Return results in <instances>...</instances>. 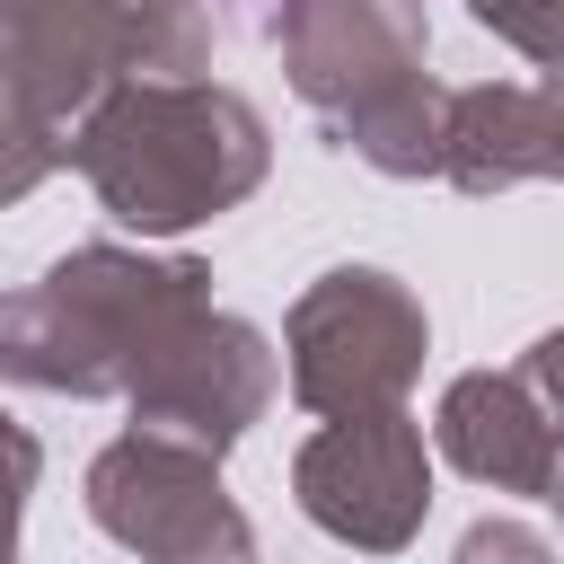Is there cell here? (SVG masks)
<instances>
[{"label": "cell", "mask_w": 564, "mask_h": 564, "mask_svg": "<svg viewBox=\"0 0 564 564\" xmlns=\"http://www.w3.org/2000/svg\"><path fill=\"white\" fill-rule=\"evenodd\" d=\"M62 159L88 176V194L123 229L176 238L264 185L273 132L220 79H123L70 123Z\"/></svg>", "instance_id": "1"}, {"label": "cell", "mask_w": 564, "mask_h": 564, "mask_svg": "<svg viewBox=\"0 0 564 564\" xmlns=\"http://www.w3.org/2000/svg\"><path fill=\"white\" fill-rule=\"evenodd\" d=\"M212 308V273L194 256L141 247H70L26 291H0V379L44 397H132V379Z\"/></svg>", "instance_id": "2"}, {"label": "cell", "mask_w": 564, "mask_h": 564, "mask_svg": "<svg viewBox=\"0 0 564 564\" xmlns=\"http://www.w3.org/2000/svg\"><path fill=\"white\" fill-rule=\"evenodd\" d=\"M291 88L344 132L352 159L379 176L441 167V79L423 70L432 26L423 0H282L273 9Z\"/></svg>", "instance_id": "3"}, {"label": "cell", "mask_w": 564, "mask_h": 564, "mask_svg": "<svg viewBox=\"0 0 564 564\" xmlns=\"http://www.w3.org/2000/svg\"><path fill=\"white\" fill-rule=\"evenodd\" d=\"M432 352V317L423 300L379 273V264H335L317 273L291 317H282V361H291V397L326 423L344 414H388L405 405V388L423 379Z\"/></svg>", "instance_id": "4"}, {"label": "cell", "mask_w": 564, "mask_h": 564, "mask_svg": "<svg viewBox=\"0 0 564 564\" xmlns=\"http://www.w3.org/2000/svg\"><path fill=\"white\" fill-rule=\"evenodd\" d=\"M88 520L141 564H256V529L220 485V458L123 432L88 458Z\"/></svg>", "instance_id": "5"}, {"label": "cell", "mask_w": 564, "mask_h": 564, "mask_svg": "<svg viewBox=\"0 0 564 564\" xmlns=\"http://www.w3.org/2000/svg\"><path fill=\"white\" fill-rule=\"evenodd\" d=\"M291 494L300 511L361 546V555H397L414 546L423 511H432V449H423V423L405 405L388 414H344V423H317L291 458Z\"/></svg>", "instance_id": "6"}, {"label": "cell", "mask_w": 564, "mask_h": 564, "mask_svg": "<svg viewBox=\"0 0 564 564\" xmlns=\"http://www.w3.org/2000/svg\"><path fill=\"white\" fill-rule=\"evenodd\" d=\"M273 388H282L273 344H264L247 317L203 308V317H194V326L132 379L123 405H132V432H159V441H185V449L220 458L247 423H264Z\"/></svg>", "instance_id": "7"}, {"label": "cell", "mask_w": 564, "mask_h": 564, "mask_svg": "<svg viewBox=\"0 0 564 564\" xmlns=\"http://www.w3.org/2000/svg\"><path fill=\"white\" fill-rule=\"evenodd\" d=\"M555 335H538L511 370H458L441 388L432 441L458 476L494 485V494H555Z\"/></svg>", "instance_id": "8"}, {"label": "cell", "mask_w": 564, "mask_h": 564, "mask_svg": "<svg viewBox=\"0 0 564 564\" xmlns=\"http://www.w3.org/2000/svg\"><path fill=\"white\" fill-rule=\"evenodd\" d=\"M123 79H141V35L123 0H26L0 26V88L53 141Z\"/></svg>", "instance_id": "9"}, {"label": "cell", "mask_w": 564, "mask_h": 564, "mask_svg": "<svg viewBox=\"0 0 564 564\" xmlns=\"http://www.w3.org/2000/svg\"><path fill=\"white\" fill-rule=\"evenodd\" d=\"M564 167V106L546 79H476L441 97V167L458 194L538 185Z\"/></svg>", "instance_id": "10"}, {"label": "cell", "mask_w": 564, "mask_h": 564, "mask_svg": "<svg viewBox=\"0 0 564 564\" xmlns=\"http://www.w3.org/2000/svg\"><path fill=\"white\" fill-rule=\"evenodd\" d=\"M53 167H62V141H53V132H44L9 88H0V212H9L18 194H35Z\"/></svg>", "instance_id": "11"}, {"label": "cell", "mask_w": 564, "mask_h": 564, "mask_svg": "<svg viewBox=\"0 0 564 564\" xmlns=\"http://www.w3.org/2000/svg\"><path fill=\"white\" fill-rule=\"evenodd\" d=\"M35 476H44V449H35V432L0 405V564H18V520H26Z\"/></svg>", "instance_id": "12"}, {"label": "cell", "mask_w": 564, "mask_h": 564, "mask_svg": "<svg viewBox=\"0 0 564 564\" xmlns=\"http://www.w3.org/2000/svg\"><path fill=\"white\" fill-rule=\"evenodd\" d=\"M449 564H555V546H546L529 520H476Z\"/></svg>", "instance_id": "13"}, {"label": "cell", "mask_w": 564, "mask_h": 564, "mask_svg": "<svg viewBox=\"0 0 564 564\" xmlns=\"http://www.w3.org/2000/svg\"><path fill=\"white\" fill-rule=\"evenodd\" d=\"M467 9H476L494 35H511V44H520L538 70L555 62V0H467Z\"/></svg>", "instance_id": "14"}, {"label": "cell", "mask_w": 564, "mask_h": 564, "mask_svg": "<svg viewBox=\"0 0 564 564\" xmlns=\"http://www.w3.org/2000/svg\"><path fill=\"white\" fill-rule=\"evenodd\" d=\"M18 9H26V0H0V26H9V18H18Z\"/></svg>", "instance_id": "15"}]
</instances>
